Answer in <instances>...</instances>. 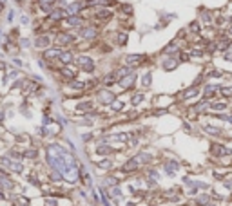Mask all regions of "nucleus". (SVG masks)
Listing matches in <instances>:
<instances>
[{"instance_id": "obj_12", "label": "nucleus", "mask_w": 232, "mask_h": 206, "mask_svg": "<svg viewBox=\"0 0 232 206\" xmlns=\"http://www.w3.org/2000/svg\"><path fill=\"white\" fill-rule=\"evenodd\" d=\"M60 60H62L64 63H69V61H71V54H69V53L64 54V53H62V54H60Z\"/></svg>"}, {"instance_id": "obj_20", "label": "nucleus", "mask_w": 232, "mask_h": 206, "mask_svg": "<svg viewBox=\"0 0 232 206\" xmlns=\"http://www.w3.org/2000/svg\"><path fill=\"white\" fill-rule=\"evenodd\" d=\"M89 107H91V103H82L78 108H89Z\"/></svg>"}, {"instance_id": "obj_6", "label": "nucleus", "mask_w": 232, "mask_h": 206, "mask_svg": "<svg viewBox=\"0 0 232 206\" xmlns=\"http://www.w3.org/2000/svg\"><path fill=\"white\" fill-rule=\"evenodd\" d=\"M67 24H71V25H82V18L80 16H69V18H67Z\"/></svg>"}, {"instance_id": "obj_17", "label": "nucleus", "mask_w": 232, "mask_h": 206, "mask_svg": "<svg viewBox=\"0 0 232 206\" xmlns=\"http://www.w3.org/2000/svg\"><path fill=\"white\" fill-rule=\"evenodd\" d=\"M111 18V13H107V11H102V13H98V18Z\"/></svg>"}, {"instance_id": "obj_19", "label": "nucleus", "mask_w": 232, "mask_h": 206, "mask_svg": "<svg viewBox=\"0 0 232 206\" xmlns=\"http://www.w3.org/2000/svg\"><path fill=\"white\" fill-rule=\"evenodd\" d=\"M225 103H216V105H212V108H223Z\"/></svg>"}, {"instance_id": "obj_5", "label": "nucleus", "mask_w": 232, "mask_h": 206, "mask_svg": "<svg viewBox=\"0 0 232 206\" xmlns=\"http://www.w3.org/2000/svg\"><path fill=\"white\" fill-rule=\"evenodd\" d=\"M47 44H49V36H40V38H36V47H45Z\"/></svg>"}, {"instance_id": "obj_13", "label": "nucleus", "mask_w": 232, "mask_h": 206, "mask_svg": "<svg viewBox=\"0 0 232 206\" xmlns=\"http://www.w3.org/2000/svg\"><path fill=\"white\" fill-rule=\"evenodd\" d=\"M134 78H136L134 74H131V76H127L125 80H121V81H120V85H121V87H125V83H131V81H132Z\"/></svg>"}, {"instance_id": "obj_9", "label": "nucleus", "mask_w": 232, "mask_h": 206, "mask_svg": "<svg viewBox=\"0 0 232 206\" xmlns=\"http://www.w3.org/2000/svg\"><path fill=\"white\" fill-rule=\"evenodd\" d=\"M194 94H198V89L196 87H192V89H189V91L183 94V98H190V96H194Z\"/></svg>"}, {"instance_id": "obj_8", "label": "nucleus", "mask_w": 232, "mask_h": 206, "mask_svg": "<svg viewBox=\"0 0 232 206\" xmlns=\"http://www.w3.org/2000/svg\"><path fill=\"white\" fill-rule=\"evenodd\" d=\"M140 60H141V56H140V54H131V56L127 58V61H129V63H134V61H140Z\"/></svg>"}, {"instance_id": "obj_18", "label": "nucleus", "mask_w": 232, "mask_h": 206, "mask_svg": "<svg viewBox=\"0 0 232 206\" xmlns=\"http://www.w3.org/2000/svg\"><path fill=\"white\" fill-rule=\"evenodd\" d=\"M141 100H143V96H141V94H136L134 98H132V103H140Z\"/></svg>"}, {"instance_id": "obj_14", "label": "nucleus", "mask_w": 232, "mask_h": 206, "mask_svg": "<svg viewBox=\"0 0 232 206\" xmlns=\"http://www.w3.org/2000/svg\"><path fill=\"white\" fill-rule=\"evenodd\" d=\"M141 81H143V85H145V87H149V83H151V72H147L145 76L141 78Z\"/></svg>"}, {"instance_id": "obj_10", "label": "nucleus", "mask_w": 232, "mask_h": 206, "mask_svg": "<svg viewBox=\"0 0 232 206\" xmlns=\"http://www.w3.org/2000/svg\"><path fill=\"white\" fill-rule=\"evenodd\" d=\"M80 8H82L80 2H74V4H71V5H69V13H76Z\"/></svg>"}, {"instance_id": "obj_15", "label": "nucleus", "mask_w": 232, "mask_h": 206, "mask_svg": "<svg viewBox=\"0 0 232 206\" xmlns=\"http://www.w3.org/2000/svg\"><path fill=\"white\" fill-rule=\"evenodd\" d=\"M62 15H64V11L62 9H56V11L51 13V18H62Z\"/></svg>"}, {"instance_id": "obj_1", "label": "nucleus", "mask_w": 232, "mask_h": 206, "mask_svg": "<svg viewBox=\"0 0 232 206\" xmlns=\"http://www.w3.org/2000/svg\"><path fill=\"white\" fill-rule=\"evenodd\" d=\"M78 65L84 69L85 72H91L93 69H94V61L89 56H78Z\"/></svg>"}, {"instance_id": "obj_3", "label": "nucleus", "mask_w": 232, "mask_h": 206, "mask_svg": "<svg viewBox=\"0 0 232 206\" xmlns=\"http://www.w3.org/2000/svg\"><path fill=\"white\" fill-rule=\"evenodd\" d=\"M60 54H62V51H60V49H51V51H45V54H44V56H45L47 60H51V58H56V56H60Z\"/></svg>"}, {"instance_id": "obj_16", "label": "nucleus", "mask_w": 232, "mask_h": 206, "mask_svg": "<svg viewBox=\"0 0 232 206\" xmlns=\"http://www.w3.org/2000/svg\"><path fill=\"white\" fill-rule=\"evenodd\" d=\"M118 44H127V34H120V36H118Z\"/></svg>"}, {"instance_id": "obj_11", "label": "nucleus", "mask_w": 232, "mask_h": 206, "mask_svg": "<svg viewBox=\"0 0 232 206\" xmlns=\"http://www.w3.org/2000/svg\"><path fill=\"white\" fill-rule=\"evenodd\" d=\"M163 67L165 69H174L176 67V60H167L165 63H163Z\"/></svg>"}, {"instance_id": "obj_21", "label": "nucleus", "mask_w": 232, "mask_h": 206, "mask_svg": "<svg viewBox=\"0 0 232 206\" xmlns=\"http://www.w3.org/2000/svg\"><path fill=\"white\" fill-rule=\"evenodd\" d=\"M113 107H114V108H121V103H120V101H116Z\"/></svg>"}, {"instance_id": "obj_7", "label": "nucleus", "mask_w": 232, "mask_h": 206, "mask_svg": "<svg viewBox=\"0 0 232 206\" xmlns=\"http://www.w3.org/2000/svg\"><path fill=\"white\" fill-rule=\"evenodd\" d=\"M94 27H89V29H85V31H82V36L84 38H91V36H94Z\"/></svg>"}, {"instance_id": "obj_2", "label": "nucleus", "mask_w": 232, "mask_h": 206, "mask_svg": "<svg viewBox=\"0 0 232 206\" xmlns=\"http://www.w3.org/2000/svg\"><path fill=\"white\" fill-rule=\"evenodd\" d=\"M56 42L58 44H69V42H73V36H71V34H58Z\"/></svg>"}, {"instance_id": "obj_4", "label": "nucleus", "mask_w": 232, "mask_h": 206, "mask_svg": "<svg viewBox=\"0 0 232 206\" xmlns=\"http://www.w3.org/2000/svg\"><path fill=\"white\" fill-rule=\"evenodd\" d=\"M100 100L104 101V103H111V101L114 100V96H113L111 92H100Z\"/></svg>"}]
</instances>
